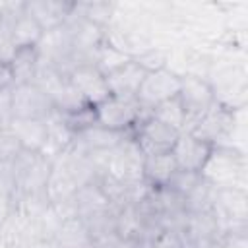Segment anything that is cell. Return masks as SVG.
<instances>
[{
  "mask_svg": "<svg viewBox=\"0 0 248 248\" xmlns=\"http://www.w3.org/2000/svg\"><path fill=\"white\" fill-rule=\"evenodd\" d=\"M200 174L215 188L246 190V155L236 147L215 145Z\"/></svg>",
  "mask_w": 248,
  "mask_h": 248,
  "instance_id": "1",
  "label": "cell"
},
{
  "mask_svg": "<svg viewBox=\"0 0 248 248\" xmlns=\"http://www.w3.org/2000/svg\"><path fill=\"white\" fill-rule=\"evenodd\" d=\"M50 170H52V163L43 153L19 151V155L12 161V172L16 182L14 196L46 194Z\"/></svg>",
  "mask_w": 248,
  "mask_h": 248,
  "instance_id": "2",
  "label": "cell"
},
{
  "mask_svg": "<svg viewBox=\"0 0 248 248\" xmlns=\"http://www.w3.org/2000/svg\"><path fill=\"white\" fill-rule=\"evenodd\" d=\"M149 112H145L136 99H120V97H112L108 95L107 99H103L101 103H97L93 107V120L95 124L112 130V132H120V134H132V130L136 128V124Z\"/></svg>",
  "mask_w": 248,
  "mask_h": 248,
  "instance_id": "3",
  "label": "cell"
},
{
  "mask_svg": "<svg viewBox=\"0 0 248 248\" xmlns=\"http://www.w3.org/2000/svg\"><path fill=\"white\" fill-rule=\"evenodd\" d=\"M39 64L52 66L62 74H68L74 68V46L68 25H60L43 33L39 45L35 46Z\"/></svg>",
  "mask_w": 248,
  "mask_h": 248,
  "instance_id": "4",
  "label": "cell"
},
{
  "mask_svg": "<svg viewBox=\"0 0 248 248\" xmlns=\"http://www.w3.org/2000/svg\"><path fill=\"white\" fill-rule=\"evenodd\" d=\"M178 89H180V76L178 74H174L169 68L151 70L145 74V78L140 85V91L136 95V101L145 112H149L159 103L176 97Z\"/></svg>",
  "mask_w": 248,
  "mask_h": 248,
  "instance_id": "5",
  "label": "cell"
},
{
  "mask_svg": "<svg viewBox=\"0 0 248 248\" xmlns=\"http://www.w3.org/2000/svg\"><path fill=\"white\" fill-rule=\"evenodd\" d=\"M10 97H12V118L45 120L54 110L50 97L33 81L12 85Z\"/></svg>",
  "mask_w": 248,
  "mask_h": 248,
  "instance_id": "6",
  "label": "cell"
},
{
  "mask_svg": "<svg viewBox=\"0 0 248 248\" xmlns=\"http://www.w3.org/2000/svg\"><path fill=\"white\" fill-rule=\"evenodd\" d=\"M180 132L155 120L153 116L145 114L136 128L132 130V138L143 151V155H159V153H170L178 140Z\"/></svg>",
  "mask_w": 248,
  "mask_h": 248,
  "instance_id": "7",
  "label": "cell"
},
{
  "mask_svg": "<svg viewBox=\"0 0 248 248\" xmlns=\"http://www.w3.org/2000/svg\"><path fill=\"white\" fill-rule=\"evenodd\" d=\"M178 99L188 114V124L202 116L205 110H209L215 105V93L211 83L202 76H182L180 78V89ZM186 124V126H188ZM186 130V128H184Z\"/></svg>",
  "mask_w": 248,
  "mask_h": 248,
  "instance_id": "8",
  "label": "cell"
},
{
  "mask_svg": "<svg viewBox=\"0 0 248 248\" xmlns=\"http://www.w3.org/2000/svg\"><path fill=\"white\" fill-rule=\"evenodd\" d=\"M182 234L190 248H205L209 244L223 240V225L215 211L205 213H186Z\"/></svg>",
  "mask_w": 248,
  "mask_h": 248,
  "instance_id": "9",
  "label": "cell"
},
{
  "mask_svg": "<svg viewBox=\"0 0 248 248\" xmlns=\"http://www.w3.org/2000/svg\"><path fill=\"white\" fill-rule=\"evenodd\" d=\"M66 76L72 87L89 107H95L97 103L108 97L107 78L95 64H76Z\"/></svg>",
  "mask_w": 248,
  "mask_h": 248,
  "instance_id": "10",
  "label": "cell"
},
{
  "mask_svg": "<svg viewBox=\"0 0 248 248\" xmlns=\"http://www.w3.org/2000/svg\"><path fill=\"white\" fill-rule=\"evenodd\" d=\"M213 147L215 145H211L209 141H205V140H202L190 132H180L174 147L170 149V155H172V159L180 170L200 174L203 165L207 163Z\"/></svg>",
  "mask_w": 248,
  "mask_h": 248,
  "instance_id": "11",
  "label": "cell"
},
{
  "mask_svg": "<svg viewBox=\"0 0 248 248\" xmlns=\"http://www.w3.org/2000/svg\"><path fill=\"white\" fill-rule=\"evenodd\" d=\"M74 209H76V217H79L85 223V221L108 215L116 207L112 205L110 198L103 190L101 182L95 180V182L83 184L81 188L76 190V194H74Z\"/></svg>",
  "mask_w": 248,
  "mask_h": 248,
  "instance_id": "12",
  "label": "cell"
},
{
  "mask_svg": "<svg viewBox=\"0 0 248 248\" xmlns=\"http://www.w3.org/2000/svg\"><path fill=\"white\" fill-rule=\"evenodd\" d=\"M126 136H130V134L112 132V130H107V128L93 122V124H89V126H85L74 134L72 145L78 147L79 151L91 155V157H101L105 153H110Z\"/></svg>",
  "mask_w": 248,
  "mask_h": 248,
  "instance_id": "13",
  "label": "cell"
},
{
  "mask_svg": "<svg viewBox=\"0 0 248 248\" xmlns=\"http://www.w3.org/2000/svg\"><path fill=\"white\" fill-rule=\"evenodd\" d=\"M145 74L147 72L134 58L124 62L120 68H116V70H112L110 74L105 76L107 78L108 95L120 97V99H136Z\"/></svg>",
  "mask_w": 248,
  "mask_h": 248,
  "instance_id": "14",
  "label": "cell"
},
{
  "mask_svg": "<svg viewBox=\"0 0 248 248\" xmlns=\"http://www.w3.org/2000/svg\"><path fill=\"white\" fill-rule=\"evenodd\" d=\"M72 8L74 2L68 0H23V10L43 27V31L64 25Z\"/></svg>",
  "mask_w": 248,
  "mask_h": 248,
  "instance_id": "15",
  "label": "cell"
},
{
  "mask_svg": "<svg viewBox=\"0 0 248 248\" xmlns=\"http://www.w3.org/2000/svg\"><path fill=\"white\" fill-rule=\"evenodd\" d=\"M50 248H95V242L79 217H66L60 219L52 234Z\"/></svg>",
  "mask_w": 248,
  "mask_h": 248,
  "instance_id": "16",
  "label": "cell"
},
{
  "mask_svg": "<svg viewBox=\"0 0 248 248\" xmlns=\"http://www.w3.org/2000/svg\"><path fill=\"white\" fill-rule=\"evenodd\" d=\"M6 128L16 138L21 151H35V153L43 151V147L46 143V124H45V120L12 118Z\"/></svg>",
  "mask_w": 248,
  "mask_h": 248,
  "instance_id": "17",
  "label": "cell"
},
{
  "mask_svg": "<svg viewBox=\"0 0 248 248\" xmlns=\"http://www.w3.org/2000/svg\"><path fill=\"white\" fill-rule=\"evenodd\" d=\"M178 167L170 153L145 155L141 165V178L149 188H167Z\"/></svg>",
  "mask_w": 248,
  "mask_h": 248,
  "instance_id": "18",
  "label": "cell"
},
{
  "mask_svg": "<svg viewBox=\"0 0 248 248\" xmlns=\"http://www.w3.org/2000/svg\"><path fill=\"white\" fill-rule=\"evenodd\" d=\"M43 27L23 10V2L12 16V39L19 48H35L43 37Z\"/></svg>",
  "mask_w": 248,
  "mask_h": 248,
  "instance_id": "19",
  "label": "cell"
},
{
  "mask_svg": "<svg viewBox=\"0 0 248 248\" xmlns=\"http://www.w3.org/2000/svg\"><path fill=\"white\" fill-rule=\"evenodd\" d=\"M215 194H217V188L211 186L207 180L200 178V182L182 198L184 211H186V213H205V211H213Z\"/></svg>",
  "mask_w": 248,
  "mask_h": 248,
  "instance_id": "20",
  "label": "cell"
},
{
  "mask_svg": "<svg viewBox=\"0 0 248 248\" xmlns=\"http://www.w3.org/2000/svg\"><path fill=\"white\" fill-rule=\"evenodd\" d=\"M149 116H153L155 120H159V122H163V124H167V126H170L178 132H184V128L188 124V114H186L178 95L159 103L157 107H153L149 110Z\"/></svg>",
  "mask_w": 248,
  "mask_h": 248,
  "instance_id": "21",
  "label": "cell"
},
{
  "mask_svg": "<svg viewBox=\"0 0 248 248\" xmlns=\"http://www.w3.org/2000/svg\"><path fill=\"white\" fill-rule=\"evenodd\" d=\"M39 70V58L35 48H19L14 60L10 62V74L14 85L17 83H31Z\"/></svg>",
  "mask_w": 248,
  "mask_h": 248,
  "instance_id": "22",
  "label": "cell"
},
{
  "mask_svg": "<svg viewBox=\"0 0 248 248\" xmlns=\"http://www.w3.org/2000/svg\"><path fill=\"white\" fill-rule=\"evenodd\" d=\"M74 10L83 19L107 29L114 19L116 2H74Z\"/></svg>",
  "mask_w": 248,
  "mask_h": 248,
  "instance_id": "23",
  "label": "cell"
},
{
  "mask_svg": "<svg viewBox=\"0 0 248 248\" xmlns=\"http://www.w3.org/2000/svg\"><path fill=\"white\" fill-rule=\"evenodd\" d=\"M128 60H132V58L126 56V54H122L120 50L108 46L107 43H103L101 48H99L97 54H95V62H93V64L107 76V74H110L112 70L120 68V66H122L124 62H128Z\"/></svg>",
  "mask_w": 248,
  "mask_h": 248,
  "instance_id": "24",
  "label": "cell"
},
{
  "mask_svg": "<svg viewBox=\"0 0 248 248\" xmlns=\"http://www.w3.org/2000/svg\"><path fill=\"white\" fill-rule=\"evenodd\" d=\"M149 242H151V248H190L182 231H174V229L159 231Z\"/></svg>",
  "mask_w": 248,
  "mask_h": 248,
  "instance_id": "25",
  "label": "cell"
},
{
  "mask_svg": "<svg viewBox=\"0 0 248 248\" xmlns=\"http://www.w3.org/2000/svg\"><path fill=\"white\" fill-rule=\"evenodd\" d=\"M200 178H202V174H198V172H188V170H180V169H178L167 188H170V190L176 192L180 198H184V196L200 182Z\"/></svg>",
  "mask_w": 248,
  "mask_h": 248,
  "instance_id": "26",
  "label": "cell"
},
{
  "mask_svg": "<svg viewBox=\"0 0 248 248\" xmlns=\"http://www.w3.org/2000/svg\"><path fill=\"white\" fill-rule=\"evenodd\" d=\"M21 147L17 145L16 138L10 134L8 128L0 130V163H12L19 155Z\"/></svg>",
  "mask_w": 248,
  "mask_h": 248,
  "instance_id": "27",
  "label": "cell"
},
{
  "mask_svg": "<svg viewBox=\"0 0 248 248\" xmlns=\"http://www.w3.org/2000/svg\"><path fill=\"white\" fill-rule=\"evenodd\" d=\"M12 87H2L0 89V122L4 126L10 124L12 120V97H10Z\"/></svg>",
  "mask_w": 248,
  "mask_h": 248,
  "instance_id": "28",
  "label": "cell"
},
{
  "mask_svg": "<svg viewBox=\"0 0 248 248\" xmlns=\"http://www.w3.org/2000/svg\"><path fill=\"white\" fill-rule=\"evenodd\" d=\"M12 211H14V196L0 194V229L6 223V219L12 215Z\"/></svg>",
  "mask_w": 248,
  "mask_h": 248,
  "instance_id": "29",
  "label": "cell"
},
{
  "mask_svg": "<svg viewBox=\"0 0 248 248\" xmlns=\"http://www.w3.org/2000/svg\"><path fill=\"white\" fill-rule=\"evenodd\" d=\"M143 240H132V238H116L108 248H141Z\"/></svg>",
  "mask_w": 248,
  "mask_h": 248,
  "instance_id": "30",
  "label": "cell"
},
{
  "mask_svg": "<svg viewBox=\"0 0 248 248\" xmlns=\"http://www.w3.org/2000/svg\"><path fill=\"white\" fill-rule=\"evenodd\" d=\"M2 128H6V126H4V124H2V122H0V130H2Z\"/></svg>",
  "mask_w": 248,
  "mask_h": 248,
  "instance_id": "31",
  "label": "cell"
}]
</instances>
